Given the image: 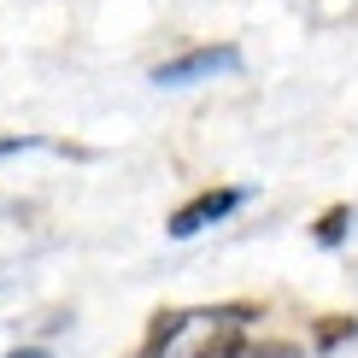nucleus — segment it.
I'll list each match as a JSON object with an SVG mask.
<instances>
[{
    "mask_svg": "<svg viewBox=\"0 0 358 358\" xmlns=\"http://www.w3.org/2000/svg\"><path fill=\"white\" fill-rule=\"evenodd\" d=\"M217 71H241V48H229V41H217V48H188V53L165 59V65H153V83L159 88H188V83L217 77Z\"/></svg>",
    "mask_w": 358,
    "mask_h": 358,
    "instance_id": "obj_1",
    "label": "nucleus"
},
{
    "mask_svg": "<svg viewBox=\"0 0 358 358\" xmlns=\"http://www.w3.org/2000/svg\"><path fill=\"white\" fill-rule=\"evenodd\" d=\"M241 206H247V188H206V194H194L188 206H176L165 229L176 235V241H188V235L212 229V223H223L229 212H241Z\"/></svg>",
    "mask_w": 358,
    "mask_h": 358,
    "instance_id": "obj_2",
    "label": "nucleus"
},
{
    "mask_svg": "<svg viewBox=\"0 0 358 358\" xmlns=\"http://www.w3.org/2000/svg\"><path fill=\"white\" fill-rule=\"evenodd\" d=\"M188 317H194V311H153V323H147V341L136 347V358H159L176 335L188 329Z\"/></svg>",
    "mask_w": 358,
    "mask_h": 358,
    "instance_id": "obj_3",
    "label": "nucleus"
},
{
    "mask_svg": "<svg viewBox=\"0 0 358 358\" xmlns=\"http://www.w3.org/2000/svg\"><path fill=\"white\" fill-rule=\"evenodd\" d=\"M247 347H252V341H247L241 329H223V335L206 341V347L194 352V358H247Z\"/></svg>",
    "mask_w": 358,
    "mask_h": 358,
    "instance_id": "obj_4",
    "label": "nucleus"
},
{
    "mask_svg": "<svg viewBox=\"0 0 358 358\" xmlns=\"http://www.w3.org/2000/svg\"><path fill=\"white\" fill-rule=\"evenodd\" d=\"M347 223H352V212H347V206H329V212L317 217V229H311V235H317L323 247H335L341 235H347Z\"/></svg>",
    "mask_w": 358,
    "mask_h": 358,
    "instance_id": "obj_5",
    "label": "nucleus"
},
{
    "mask_svg": "<svg viewBox=\"0 0 358 358\" xmlns=\"http://www.w3.org/2000/svg\"><path fill=\"white\" fill-rule=\"evenodd\" d=\"M358 335V317H323L317 323V347L329 352V347H341V341H352Z\"/></svg>",
    "mask_w": 358,
    "mask_h": 358,
    "instance_id": "obj_6",
    "label": "nucleus"
},
{
    "mask_svg": "<svg viewBox=\"0 0 358 358\" xmlns=\"http://www.w3.org/2000/svg\"><path fill=\"white\" fill-rule=\"evenodd\" d=\"M200 317H212L217 329H241L247 317H264V311L259 306H212V311H200Z\"/></svg>",
    "mask_w": 358,
    "mask_h": 358,
    "instance_id": "obj_7",
    "label": "nucleus"
},
{
    "mask_svg": "<svg viewBox=\"0 0 358 358\" xmlns=\"http://www.w3.org/2000/svg\"><path fill=\"white\" fill-rule=\"evenodd\" d=\"M247 358H306V352L288 341H259V347H247Z\"/></svg>",
    "mask_w": 358,
    "mask_h": 358,
    "instance_id": "obj_8",
    "label": "nucleus"
},
{
    "mask_svg": "<svg viewBox=\"0 0 358 358\" xmlns=\"http://www.w3.org/2000/svg\"><path fill=\"white\" fill-rule=\"evenodd\" d=\"M24 147H36V141H24V136H12V141H0V159H6V153H24Z\"/></svg>",
    "mask_w": 358,
    "mask_h": 358,
    "instance_id": "obj_9",
    "label": "nucleus"
},
{
    "mask_svg": "<svg viewBox=\"0 0 358 358\" xmlns=\"http://www.w3.org/2000/svg\"><path fill=\"white\" fill-rule=\"evenodd\" d=\"M6 358H48L41 347H18V352H6Z\"/></svg>",
    "mask_w": 358,
    "mask_h": 358,
    "instance_id": "obj_10",
    "label": "nucleus"
}]
</instances>
